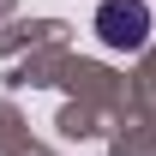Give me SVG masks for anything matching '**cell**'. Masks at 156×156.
<instances>
[{"mask_svg": "<svg viewBox=\"0 0 156 156\" xmlns=\"http://www.w3.org/2000/svg\"><path fill=\"white\" fill-rule=\"evenodd\" d=\"M96 36L108 48H144L150 36V6L144 0H102L96 6Z\"/></svg>", "mask_w": 156, "mask_h": 156, "instance_id": "obj_1", "label": "cell"}]
</instances>
